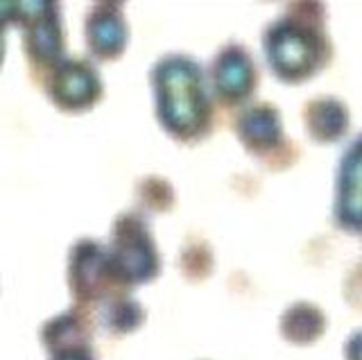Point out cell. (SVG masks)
Returning <instances> with one entry per match:
<instances>
[{"instance_id":"obj_1","label":"cell","mask_w":362,"mask_h":360,"mask_svg":"<svg viewBox=\"0 0 362 360\" xmlns=\"http://www.w3.org/2000/svg\"><path fill=\"white\" fill-rule=\"evenodd\" d=\"M158 122L179 141L197 139L209 127L211 100L202 66L186 54H168L152 71Z\"/></svg>"},{"instance_id":"obj_2","label":"cell","mask_w":362,"mask_h":360,"mask_svg":"<svg viewBox=\"0 0 362 360\" xmlns=\"http://www.w3.org/2000/svg\"><path fill=\"white\" fill-rule=\"evenodd\" d=\"M269 69L283 82H301L326 62L324 37L299 18L274 21L263 37Z\"/></svg>"},{"instance_id":"obj_3","label":"cell","mask_w":362,"mask_h":360,"mask_svg":"<svg viewBox=\"0 0 362 360\" xmlns=\"http://www.w3.org/2000/svg\"><path fill=\"white\" fill-rule=\"evenodd\" d=\"M109 258L120 284H147L156 277V247L150 229L139 216H122L113 224V247L109 250Z\"/></svg>"},{"instance_id":"obj_4","label":"cell","mask_w":362,"mask_h":360,"mask_svg":"<svg viewBox=\"0 0 362 360\" xmlns=\"http://www.w3.org/2000/svg\"><path fill=\"white\" fill-rule=\"evenodd\" d=\"M52 103L64 111H82L93 107L102 95V82L93 66L82 59H64L54 66L48 86Z\"/></svg>"},{"instance_id":"obj_5","label":"cell","mask_w":362,"mask_h":360,"mask_svg":"<svg viewBox=\"0 0 362 360\" xmlns=\"http://www.w3.org/2000/svg\"><path fill=\"white\" fill-rule=\"evenodd\" d=\"M107 284H120L109 250L95 240H79L71 254V288L75 295L82 301L98 299L107 290Z\"/></svg>"},{"instance_id":"obj_6","label":"cell","mask_w":362,"mask_h":360,"mask_svg":"<svg viewBox=\"0 0 362 360\" xmlns=\"http://www.w3.org/2000/svg\"><path fill=\"white\" fill-rule=\"evenodd\" d=\"M16 14L11 16L25 25L28 50L39 62H57L62 57V28L52 3H18Z\"/></svg>"},{"instance_id":"obj_7","label":"cell","mask_w":362,"mask_h":360,"mask_svg":"<svg viewBox=\"0 0 362 360\" xmlns=\"http://www.w3.org/2000/svg\"><path fill=\"white\" fill-rule=\"evenodd\" d=\"M211 75L215 91L229 103L245 100L256 84V66L249 52L238 43H229L215 54Z\"/></svg>"},{"instance_id":"obj_8","label":"cell","mask_w":362,"mask_h":360,"mask_svg":"<svg viewBox=\"0 0 362 360\" xmlns=\"http://www.w3.org/2000/svg\"><path fill=\"white\" fill-rule=\"evenodd\" d=\"M86 43L98 59H116L127 46V23L118 3L95 5L86 18Z\"/></svg>"},{"instance_id":"obj_9","label":"cell","mask_w":362,"mask_h":360,"mask_svg":"<svg viewBox=\"0 0 362 360\" xmlns=\"http://www.w3.org/2000/svg\"><path fill=\"white\" fill-rule=\"evenodd\" d=\"M238 137L245 143L247 150L252 152H265L272 150L281 141V116L272 105H256L243 111L238 118Z\"/></svg>"},{"instance_id":"obj_10","label":"cell","mask_w":362,"mask_h":360,"mask_svg":"<svg viewBox=\"0 0 362 360\" xmlns=\"http://www.w3.org/2000/svg\"><path fill=\"white\" fill-rule=\"evenodd\" d=\"M335 218L339 227L349 231H358V141H351L349 152L342 156L337 182V199H335Z\"/></svg>"},{"instance_id":"obj_11","label":"cell","mask_w":362,"mask_h":360,"mask_svg":"<svg viewBox=\"0 0 362 360\" xmlns=\"http://www.w3.org/2000/svg\"><path fill=\"white\" fill-rule=\"evenodd\" d=\"M305 129L315 139L322 143H331L344 137L349 125V114L344 105L335 98H317L305 107L303 111Z\"/></svg>"},{"instance_id":"obj_12","label":"cell","mask_w":362,"mask_h":360,"mask_svg":"<svg viewBox=\"0 0 362 360\" xmlns=\"http://www.w3.org/2000/svg\"><path fill=\"white\" fill-rule=\"evenodd\" d=\"M326 320L320 308L313 303H294L292 308L283 313L281 333L294 344H310L324 333Z\"/></svg>"},{"instance_id":"obj_13","label":"cell","mask_w":362,"mask_h":360,"mask_svg":"<svg viewBox=\"0 0 362 360\" xmlns=\"http://www.w3.org/2000/svg\"><path fill=\"white\" fill-rule=\"evenodd\" d=\"M105 326L116 333H127V331H134L136 326L141 324L143 320V310L139 308V303L136 301H127V299H116L107 303L105 308Z\"/></svg>"},{"instance_id":"obj_14","label":"cell","mask_w":362,"mask_h":360,"mask_svg":"<svg viewBox=\"0 0 362 360\" xmlns=\"http://www.w3.org/2000/svg\"><path fill=\"white\" fill-rule=\"evenodd\" d=\"M52 360H93V354L88 352V347L82 344H71L64 349H54Z\"/></svg>"},{"instance_id":"obj_15","label":"cell","mask_w":362,"mask_h":360,"mask_svg":"<svg viewBox=\"0 0 362 360\" xmlns=\"http://www.w3.org/2000/svg\"><path fill=\"white\" fill-rule=\"evenodd\" d=\"M11 18V16H0V64H3V52H5V21Z\"/></svg>"}]
</instances>
